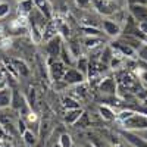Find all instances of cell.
<instances>
[{
	"instance_id": "47",
	"label": "cell",
	"mask_w": 147,
	"mask_h": 147,
	"mask_svg": "<svg viewBox=\"0 0 147 147\" xmlns=\"http://www.w3.org/2000/svg\"><path fill=\"white\" fill-rule=\"evenodd\" d=\"M0 2H2V0H0Z\"/></svg>"
},
{
	"instance_id": "9",
	"label": "cell",
	"mask_w": 147,
	"mask_h": 147,
	"mask_svg": "<svg viewBox=\"0 0 147 147\" xmlns=\"http://www.w3.org/2000/svg\"><path fill=\"white\" fill-rule=\"evenodd\" d=\"M128 10L137 24H147V5H128Z\"/></svg>"
},
{
	"instance_id": "23",
	"label": "cell",
	"mask_w": 147,
	"mask_h": 147,
	"mask_svg": "<svg viewBox=\"0 0 147 147\" xmlns=\"http://www.w3.org/2000/svg\"><path fill=\"white\" fill-rule=\"evenodd\" d=\"M22 140H24V143H25V146L34 147L37 144V141H38V138H37V132L28 128L25 132L22 134Z\"/></svg>"
},
{
	"instance_id": "12",
	"label": "cell",
	"mask_w": 147,
	"mask_h": 147,
	"mask_svg": "<svg viewBox=\"0 0 147 147\" xmlns=\"http://www.w3.org/2000/svg\"><path fill=\"white\" fill-rule=\"evenodd\" d=\"M84 110L81 107H77V109H66V112L63 115V121L66 125H75L77 122L80 121V118L82 116Z\"/></svg>"
},
{
	"instance_id": "5",
	"label": "cell",
	"mask_w": 147,
	"mask_h": 147,
	"mask_svg": "<svg viewBox=\"0 0 147 147\" xmlns=\"http://www.w3.org/2000/svg\"><path fill=\"white\" fill-rule=\"evenodd\" d=\"M46 52L47 56L52 57V59H57L60 56V52H62V47H63V37L57 34L56 37H53L52 40L46 41Z\"/></svg>"
},
{
	"instance_id": "16",
	"label": "cell",
	"mask_w": 147,
	"mask_h": 147,
	"mask_svg": "<svg viewBox=\"0 0 147 147\" xmlns=\"http://www.w3.org/2000/svg\"><path fill=\"white\" fill-rule=\"evenodd\" d=\"M34 9H35L34 0H19V2H18V12H19V15L28 16Z\"/></svg>"
},
{
	"instance_id": "24",
	"label": "cell",
	"mask_w": 147,
	"mask_h": 147,
	"mask_svg": "<svg viewBox=\"0 0 147 147\" xmlns=\"http://www.w3.org/2000/svg\"><path fill=\"white\" fill-rule=\"evenodd\" d=\"M55 21V24H56V27H57V31H59V34L63 37V38H68L69 37V27H68V22L66 21H63L62 18H55L53 19Z\"/></svg>"
},
{
	"instance_id": "21",
	"label": "cell",
	"mask_w": 147,
	"mask_h": 147,
	"mask_svg": "<svg viewBox=\"0 0 147 147\" xmlns=\"http://www.w3.org/2000/svg\"><path fill=\"white\" fill-rule=\"evenodd\" d=\"M72 91H75L72 94V97H75V99H84L85 96H87V91H88V84L87 82H81V84H77V85H74V88Z\"/></svg>"
},
{
	"instance_id": "22",
	"label": "cell",
	"mask_w": 147,
	"mask_h": 147,
	"mask_svg": "<svg viewBox=\"0 0 147 147\" xmlns=\"http://www.w3.org/2000/svg\"><path fill=\"white\" fill-rule=\"evenodd\" d=\"M99 113H100V116H102L105 121H113V119H116V115H118L112 107H109V106H106V105L99 106Z\"/></svg>"
},
{
	"instance_id": "31",
	"label": "cell",
	"mask_w": 147,
	"mask_h": 147,
	"mask_svg": "<svg viewBox=\"0 0 147 147\" xmlns=\"http://www.w3.org/2000/svg\"><path fill=\"white\" fill-rule=\"evenodd\" d=\"M82 31L85 35H99L100 37V31L97 30L96 27H88V25H84L82 27Z\"/></svg>"
},
{
	"instance_id": "30",
	"label": "cell",
	"mask_w": 147,
	"mask_h": 147,
	"mask_svg": "<svg viewBox=\"0 0 147 147\" xmlns=\"http://www.w3.org/2000/svg\"><path fill=\"white\" fill-rule=\"evenodd\" d=\"M134 113V110H121V112L116 115V119L119 121V124H122L125 119H128L131 115Z\"/></svg>"
},
{
	"instance_id": "17",
	"label": "cell",
	"mask_w": 147,
	"mask_h": 147,
	"mask_svg": "<svg viewBox=\"0 0 147 147\" xmlns=\"http://www.w3.org/2000/svg\"><path fill=\"white\" fill-rule=\"evenodd\" d=\"M60 60L65 63V65H68V66H72L74 63L77 62V57L72 55V52L69 50V47H68V44H65L63 43V47H62V52H60Z\"/></svg>"
},
{
	"instance_id": "25",
	"label": "cell",
	"mask_w": 147,
	"mask_h": 147,
	"mask_svg": "<svg viewBox=\"0 0 147 147\" xmlns=\"http://www.w3.org/2000/svg\"><path fill=\"white\" fill-rule=\"evenodd\" d=\"M77 69H80L84 75H87L88 74V66H90V59L88 57H84V56H80V57H77Z\"/></svg>"
},
{
	"instance_id": "37",
	"label": "cell",
	"mask_w": 147,
	"mask_h": 147,
	"mask_svg": "<svg viewBox=\"0 0 147 147\" xmlns=\"http://www.w3.org/2000/svg\"><path fill=\"white\" fill-rule=\"evenodd\" d=\"M128 5H147V0H128Z\"/></svg>"
},
{
	"instance_id": "44",
	"label": "cell",
	"mask_w": 147,
	"mask_h": 147,
	"mask_svg": "<svg viewBox=\"0 0 147 147\" xmlns=\"http://www.w3.org/2000/svg\"><path fill=\"white\" fill-rule=\"evenodd\" d=\"M0 147H2V140H0Z\"/></svg>"
},
{
	"instance_id": "13",
	"label": "cell",
	"mask_w": 147,
	"mask_h": 147,
	"mask_svg": "<svg viewBox=\"0 0 147 147\" xmlns=\"http://www.w3.org/2000/svg\"><path fill=\"white\" fill-rule=\"evenodd\" d=\"M28 32H30V38L32 41V44H41L44 40H43V28L35 25V24H30V28H28Z\"/></svg>"
},
{
	"instance_id": "7",
	"label": "cell",
	"mask_w": 147,
	"mask_h": 147,
	"mask_svg": "<svg viewBox=\"0 0 147 147\" xmlns=\"http://www.w3.org/2000/svg\"><path fill=\"white\" fill-rule=\"evenodd\" d=\"M85 80H87V75H84L80 69H77V68H68L62 81L66 85H77V84L84 82Z\"/></svg>"
},
{
	"instance_id": "38",
	"label": "cell",
	"mask_w": 147,
	"mask_h": 147,
	"mask_svg": "<svg viewBox=\"0 0 147 147\" xmlns=\"http://www.w3.org/2000/svg\"><path fill=\"white\" fill-rule=\"evenodd\" d=\"M5 137H6V129L2 124H0V140H5Z\"/></svg>"
},
{
	"instance_id": "18",
	"label": "cell",
	"mask_w": 147,
	"mask_h": 147,
	"mask_svg": "<svg viewBox=\"0 0 147 147\" xmlns=\"http://www.w3.org/2000/svg\"><path fill=\"white\" fill-rule=\"evenodd\" d=\"M12 63H13L16 72H18V75L19 77H28L30 75V68L28 65L25 63V60H22V59H18V57H13L12 59Z\"/></svg>"
},
{
	"instance_id": "27",
	"label": "cell",
	"mask_w": 147,
	"mask_h": 147,
	"mask_svg": "<svg viewBox=\"0 0 147 147\" xmlns=\"http://www.w3.org/2000/svg\"><path fill=\"white\" fill-rule=\"evenodd\" d=\"M60 147H74V141H72V137L69 136L68 132H63L60 134L59 137V143H57Z\"/></svg>"
},
{
	"instance_id": "19",
	"label": "cell",
	"mask_w": 147,
	"mask_h": 147,
	"mask_svg": "<svg viewBox=\"0 0 147 147\" xmlns=\"http://www.w3.org/2000/svg\"><path fill=\"white\" fill-rule=\"evenodd\" d=\"M12 103V90L9 87L0 88V109H6Z\"/></svg>"
},
{
	"instance_id": "4",
	"label": "cell",
	"mask_w": 147,
	"mask_h": 147,
	"mask_svg": "<svg viewBox=\"0 0 147 147\" xmlns=\"http://www.w3.org/2000/svg\"><path fill=\"white\" fill-rule=\"evenodd\" d=\"M93 7L103 16H113L121 10L116 0H93Z\"/></svg>"
},
{
	"instance_id": "39",
	"label": "cell",
	"mask_w": 147,
	"mask_h": 147,
	"mask_svg": "<svg viewBox=\"0 0 147 147\" xmlns=\"http://www.w3.org/2000/svg\"><path fill=\"white\" fill-rule=\"evenodd\" d=\"M10 43H12L10 38H3V40H2V46H3V47H10Z\"/></svg>"
},
{
	"instance_id": "29",
	"label": "cell",
	"mask_w": 147,
	"mask_h": 147,
	"mask_svg": "<svg viewBox=\"0 0 147 147\" xmlns=\"http://www.w3.org/2000/svg\"><path fill=\"white\" fill-rule=\"evenodd\" d=\"M10 13V6L6 2H0V19L6 18Z\"/></svg>"
},
{
	"instance_id": "36",
	"label": "cell",
	"mask_w": 147,
	"mask_h": 147,
	"mask_svg": "<svg viewBox=\"0 0 147 147\" xmlns=\"http://www.w3.org/2000/svg\"><path fill=\"white\" fill-rule=\"evenodd\" d=\"M93 146L94 147H110L107 143H105V141H102L99 138H93Z\"/></svg>"
},
{
	"instance_id": "34",
	"label": "cell",
	"mask_w": 147,
	"mask_h": 147,
	"mask_svg": "<svg viewBox=\"0 0 147 147\" xmlns=\"http://www.w3.org/2000/svg\"><path fill=\"white\" fill-rule=\"evenodd\" d=\"M28 129V125H27V122H25V119L24 118H21L19 121H18V131L21 132V134H24Z\"/></svg>"
},
{
	"instance_id": "46",
	"label": "cell",
	"mask_w": 147,
	"mask_h": 147,
	"mask_svg": "<svg viewBox=\"0 0 147 147\" xmlns=\"http://www.w3.org/2000/svg\"><path fill=\"white\" fill-rule=\"evenodd\" d=\"M128 146H129V144H128ZM129 147H132V146H129Z\"/></svg>"
},
{
	"instance_id": "45",
	"label": "cell",
	"mask_w": 147,
	"mask_h": 147,
	"mask_svg": "<svg viewBox=\"0 0 147 147\" xmlns=\"http://www.w3.org/2000/svg\"><path fill=\"white\" fill-rule=\"evenodd\" d=\"M55 147H60V146H59V144H56V146H55Z\"/></svg>"
},
{
	"instance_id": "6",
	"label": "cell",
	"mask_w": 147,
	"mask_h": 147,
	"mask_svg": "<svg viewBox=\"0 0 147 147\" xmlns=\"http://www.w3.org/2000/svg\"><path fill=\"white\" fill-rule=\"evenodd\" d=\"M110 47H112L115 52L121 53L124 57H131V59L137 57V56H136V55H137V50H136L132 46H129L124 38H116L112 44H110Z\"/></svg>"
},
{
	"instance_id": "14",
	"label": "cell",
	"mask_w": 147,
	"mask_h": 147,
	"mask_svg": "<svg viewBox=\"0 0 147 147\" xmlns=\"http://www.w3.org/2000/svg\"><path fill=\"white\" fill-rule=\"evenodd\" d=\"M57 34H59V31H57V27H56L55 21L49 19V22L46 24V27L43 28V40L49 41V40H52L53 37H56Z\"/></svg>"
},
{
	"instance_id": "15",
	"label": "cell",
	"mask_w": 147,
	"mask_h": 147,
	"mask_svg": "<svg viewBox=\"0 0 147 147\" xmlns=\"http://www.w3.org/2000/svg\"><path fill=\"white\" fill-rule=\"evenodd\" d=\"M34 3H35V7L38 9L47 19L53 18V9H52V5L49 3V0H34Z\"/></svg>"
},
{
	"instance_id": "8",
	"label": "cell",
	"mask_w": 147,
	"mask_h": 147,
	"mask_svg": "<svg viewBox=\"0 0 147 147\" xmlns=\"http://www.w3.org/2000/svg\"><path fill=\"white\" fill-rule=\"evenodd\" d=\"M102 30L105 31L106 35H109L110 38H118L122 32V25L115 19H103L102 21Z\"/></svg>"
},
{
	"instance_id": "2",
	"label": "cell",
	"mask_w": 147,
	"mask_h": 147,
	"mask_svg": "<svg viewBox=\"0 0 147 147\" xmlns=\"http://www.w3.org/2000/svg\"><path fill=\"white\" fill-rule=\"evenodd\" d=\"M68 65H65L60 59H47V71H49V78L53 82H59L63 80V75L66 72Z\"/></svg>"
},
{
	"instance_id": "32",
	"label": "cell",
	"mask_w": 147,
	"mask_h": 147,
	"mask_svg": "<svg viewBox=\"0 0 147 147\" xmlns=\"http://www.w3.org/2000/svg\"><path fill=\"white\" fill-rule=\"evenodd\" d=\"M75 5L80 9H90L93 6V0H75Z\"/></svg>"
},
{
	"instance_id": "42",
	"label": "cell",
	"mask_w": 147,
	"mask_h": 147,
	"mask_svg": "<svg viewBox=\"0 0 147 147\" xmlns=\"http://www.w3.org/2000/svg\"><path fill=\"white\" fill-rule=\"evenodd\" d=\"M113 147H129V146H125V144H115Z\"/></svg>"
},
{
	"instance_id": "43",
	"label": "cell",
	"mask_w": 147,
	"mask_h": 147,
	"mask_svg": "<svg viewBox=\"0 0 147 147\" xmlns=\"http://www.w3.org/2000/svg\"><path fill=\"white\" fill-rule=\"evenodd\" d=\"M143 103H144V105H146V106H147V97H146V99H144V100H143Z\"/></svg>"
},
{
	"instance_id": "40",
	"label": "cell",
	"mask_w": 147,
	"mask_h": 147,
	"mask_svg": "<svg viewBox=\"0 0 147 147\" xmlns=\"http://www.w3.org/2000/svg\"><path fill=\"white\" fill-rule=\"evenodd\" d=\"M137 134H140V136L144 138V140H147V129H143V131H138Z\"/></svg>"
},
{
	"instance_id": "33",
	"label": "cell",
	"mask_w": 147,
	"mask_h": 147,
	"mask_svg": "<svg viewBox=\"0 0 147 147\" xmlns=\"http://www.w3.org/2000/svg\"><path fill=\"white\" fill-rule=\"evenodd\" d=\"M137 55H138L140 59H143V60H146V62H147V44H143V46L138 49Z\"/></svg>"
},
{
	"instance_id": "10",
	"label": "cell",
	"mask_w": 147,
	"mask_h": 147,
	"mask_svg": "<svg viewBox=\"0 0 147 147\" xmlns=\"http://www.w3.org/2000/svg\"><path fill=\"white\" fill-rule=\"evenodd\" d=\"M99 91L105 96H115L118 94V82L113 77H106L99 82Z\"/></svg>"
},
{
	"instance_id": "41",
	"label": "cell",
	"mask_w": 147,
	"mask_h": 147,
	"mask_svg": "<svg viewBox=\"0 0 147 147\" xmlns=\"http://www.w3.org/2000/svg\"><path fill=\"white\" fill-rule=\"evenodd\" d=\"M2 147H13V146H12V144H9L6 140H2Z\"/></svg>"
},
{
	"instance_id": "28",
	"label": "cell",
	"mask_w": 147,
	"mask_h": 147,
	"mask_svg": "<svg viewBox=\"0 0 147 147\" xmlns=\"http://www.w3.org/2000/svg\"><path fill=\"white\" fill-rule=\"evenodd\" d=\"M137 78L141 84V87L147 91V69H141V68H137Z\"/></svg>"
},
{
	"instance_id": "1",
	"label": "cell",
	"mask_w": 147,
	"mask_h": 147,
	"mask_svg": "<svg viewBox=\"0 0 147 147\" xmlns=\"http://www.w3.org/2000/svg\"><path fill=\"white\" fill-rule=\"evenodd\" d=\"M121 125H122V128H124L125 131H134V132L147 129V115L134 112L128 119H125L124 122H122Z\"/></svg>"
},
{
	"instance_id": "11",
	"label": "cell",
	"mask_w": 147,
	"mask_h": 147,
	"mask_svg": "<svg viewBox=\"0 0 147 147\" xmlns=\"http://www.w3.org/2000/svg\"><path fill=\"white\" fill-rule=\"evenodd\" d=\"M122 137L127 140V143L132 147H147V140H144L140 134L134 131H125L122 132Z\"/></svg>"
},
{
	"instance_id": "35",
	"label": "cell",
	"mask_w": 147,
	"mask_h": 147,
	"mask_svg": "<svg viewBox=\"0 0 147 147\" xmlns=\"http://www.w3.org/2000/svg\"><path fill=\"white\" fill-rule=\"evenodd\" d=\"M88 122H90V121H88V116H87V113H85V112H84V113H82V116L80 118V121L77 122V124H75V125H80V127H82V128H84L85 125H87V124H88Z\"/></svg>"
},
{
	"instance_id": "26",
	"label": "cell",
	"mask_w": 147,
	"mask_h": 147,
	"mask_svg": "<svg viewBox=\"0 0 147 147\" xmlns=\"http://www.w3.org/2000/svg\"><path fill=\"white\" fill-rule=\"evenodd\" d=\"M62 105L65 109H77V107H80V100H77L72 96H65L62 99Z\"/></svg>"
},
{
	"instance_id": "3",
	"label": "cell",
	"mask_w": 147,
	"mask_h": 147,
	"mask_svg": "<svg viewBox=\"0 0 147 147\" xmlns=\"http://www.w3.org/2000/svg\"><path fill=\"white\" fill-rule=\"evenodd\" d=\"M10 107L13 110H18L22 118H25L32 110L31 106L27 102V97L24 96L21 91H18V90H12V103H10Z\"/></svg>"
},
{
	"instance_id": "20",
	"label": "cell",
	"mask_w": 147,
	"mask_h": 147,
	"mask_svg": "<svg viewBox=\"0 0 147 147\" xmlns=\"http://www.w3.org/2000/svg\"><path fill=\"white\" fill-rule=\"evenodd\" d=\"M84 47L85 49H88V50H94L96 47H99L100 44H103L102 38L99 35H85V38H84Z\"/></svg>"
}]
</instances>
